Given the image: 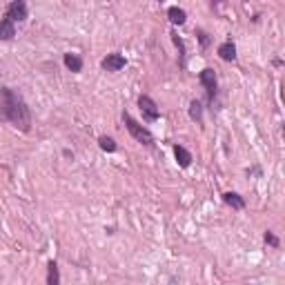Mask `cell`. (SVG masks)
<instances>
[{"label": "cell", "mask_w": 285, "mask_h": 285, "mask_svg": "<svg viewBox=\"0 0 285 285\" xmlns=\"http://www.w3.org/2000/svg\"><path fill=\"white\" fill-rule=\"evenodd\" d=\"M0 96H2L0 121H9L16 129L29 132V127H32V116H29V107H27V103L22 101V96L16 94L14 89H0Z\"/></svg>", "instance_id": "obj_1"}, {"label": "cell", "mask_w": 285, "mask_h": 285, "mask_svg": "<svg viewBox=\"0 0 285 285\" xmlns=\"http://www.w3.org/2000/svg\"><path fill=\"white\" fill-rule=\"evenodd\" d=\"M123 118H125V125H127V129H129V134H132V136L136 138L138 142H142V145H152V142H154V136L147 132V129H145V127L138 125V123L134 121L129 114H123Z\"/></svg>", "instance_id": "obj_2"}, {"label": "cell", "mask_w": 285, "mask_h": 285, "mask_svg": "<svg viewBox=\"0 0 285 285\" xmlns=\"http://www.w3.org/2000/svg\"><path fill=\"white\" fill-rule=\"evenodd\" d=\"M138 105H141V109H142V114H145L147 121H159L160 111H159L156 103H154L149 96H141V98H138Z\"/></svg>", "instance_id": "obj_3"}, {"label": "cell", "mask_w": 285, "mask_h": 285, "mask_svg": "<svg viewBox=\"0 0 285 285\" xmlns=\"http://www.w3.org/2000/svg\"><path fill=\"white\" fill-rule=\"evenodd\" d=\"M7 18H9L11 22L14 20H25L27 18V5H25V0H14L9 5V9H7Z\"/></svg>", "instance_id": "obj_4"}, {"label": "cell", "mask_w": 285, "mask_h": 285, "mask_svg": "<svg viewBox=\"0 0 285 285\" xmlns=\"http://www.w3.org/2000/svg\"><path fill=\"white\" fill-rule=\"evenodd\" d=\"M201 83L203 87L207 89V94H210V98H214V94H216V74H214V69H203L201 71Z\"/></svg>", "instance_id": "obj_5"}, {"label": "cell", "mask_w": 285, "mask_h": 285, "mask_svg": "<svg viewBox=\"0 0 285 285\" xmlns=\"http://www.w3.org/2000/svg\"><path fill=\"white\" fill-rule=\"evenodd\" d=\"M123 67H125V58H123L121 53H109L103 60V69H107V71H121Z\"/></svg>", "instance_id": "obj_6"}, {"label": "cell", "mask_w": 285, "mask_h": 285, "mask_svg": "<svg viewBox=\"0 0 285 285\" xmlns=\"http://www.w3.org/2000/svg\"><path fill=\"white\" fill-rule=\"evenodd\" d=\"M218 56L223 60H236V47H234V42L232 40L223 42L221 47H218Z\"/></svg>", "instance_id": "obj_7"}, {"label": "cell", "mask_w": 285, "mask_h": 285, "mask_svg": "<svg viewBox=\"0 0 285 285\" xmlns=\"http://www.w3.org/2000/svg\"><path fill=\"white\" fill-rule=\"evenodd\" d=\"M16 36V29H14V22L9 18L0 22V40H11V38Z\"/></svg>", "instance_id": "obj_8"}, {"label": "cell", "mask_w": 285, "mask_h": 285, "mask_svg": "<svg viewBox=\"0 0 285 285\" xmlns=\"http://www.w3.org/2000/svg\"><path fill=\"white\" fill-rule=\"evenodd\" d=\"M174 156H176V160H178L180 167H190V163H192V154L187 152L185 147L176 145V147H174Z\"/></svg>", "instance_id": "obj_9"}, {"label": "cell", "mask_w": 285, "mask_h": 285, "mask_svg": "<svg viewBox=\"0 0 285 285\" xmlns=\"http://www.w3.org/2000/svg\"><path fill=\"white\" fill-rule=\"evenodd\" d=\"M223 201H225L230 207H234V210H243V207H245L243 198H241L238 194H234V192H227V194L223 196Z\"/></svg>", "instance_id": "obj_10"}, {"label": "cell", "mask_w": 285, "mask_h": 285, "mask_svg": "<svg viewBox=\"0 0 285 285\" xmlns=\"http://www.w3.org/2000/svg\"><path fill=\"white\" fill-rule=\"evenodd\" d=\"M167 16H169V20L174 22V25H183V22L187 20V14H185L183 9H178V7H172V9L167 11Z\"/></svg>", "instance_id": "obj_11"}, {"label": "cell", "mask_w": 285, "mask_h": 285, "mask_svg": "<svg viewBox=\"0 0 285 285\" xmlns=\"http://www.w3.org/2000/svg\"><path fill=\"white\" fill-rule=\"evenodd\" d=\"M65 65H67V69H71V71H80V69H83V60H80L76 53H65Z\"/></svg>", "instance_id": "obj_12"}, {"label": "cell", "mask_w": 285, "mask_h": 285, "mask_svg": "<svg viewBox=\"0 0 285 285\" xmlns=\"http://www.w3.org/2000/svg\"><path fill=\"white\" fill-rule=\"evenodd\" d=\"M58 281H60V276H58V267H56V263H49V276H47V283L49 285H58Z\"/></svg>", "instance_id": "obj_13"}, {"label": "cell", "mask_w": 285, "mask_h": 285, "mask_svg": "<svg viewBox=\"0 0 285 285\" xmlns=\"http://www.w3.org/2000/svg\"><path fill=\"white\" fill-rule=\"evenodd\" d=\"M201 114H203L201 103H198V101H194V103L190 105V116H192V121H201Z\"/></svg>", "instance_id": "obj_14"}, {"label": "cell", "mask_w": 285, "mask_h": 285, "mask_svg": "<svg viewBox=\"0 0 285 285\" xmlns=\"http://www.w3.org/2000/svg\"><path fill=\"white\" fill-rule=\"evenodd\" d=\"M101 147L105 149V152H114L116 149V142H114V138H109V136H101Z\"/></svg>", "instance_id": "obj_15"}, {"label": "cell", "mask_w": 285, "mask_h": 285, "mask_svg": "<svg viewBox=\"0 0 285 285\" xmlns=\"http://www.w3.org/2000/svg\"><path fill=\"white\" fill-rule=\"evenodd\" d=\"M265 243H269V245H274V248H279V238H276L272 232H267V234H265Z\"/></svg>", "instance_id": "obj_16"}, {"label": "cell", "mask_w": 285, "mask_h": 285, "mask_svg": "<svg viewBox=\"0 0 285 285\" xmlns=\"http://www.w3.org/2000/svg\"><path fill=\"white\" fill-rule=\"evenodd\" d=\"M201 40H203V45H207V42H210V38H207V34H201Z\"/></svg>", "instance_id": "obj_17"}]
</instances>
